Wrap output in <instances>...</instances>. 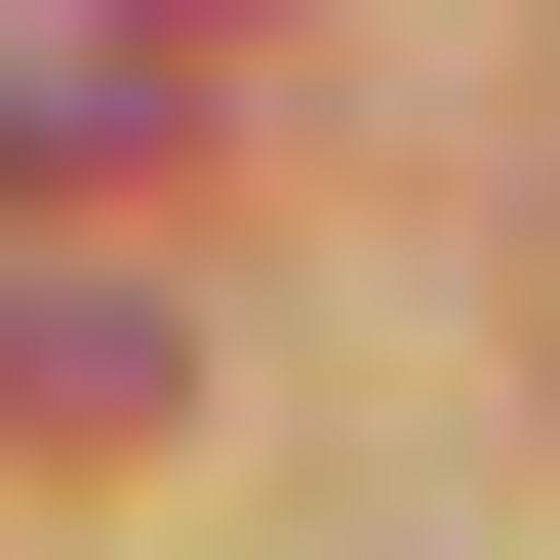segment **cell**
Returning a JSON list of instances; mask_svg holds the SVG:
<instances>
[]
</instances>
